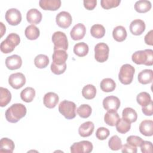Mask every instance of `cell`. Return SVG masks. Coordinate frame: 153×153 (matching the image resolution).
<instances>
[{
  "mask_svg": "<svg viewBox=\"0 0 153 153\" xmlns=\"http://www.w3.org/2000/svg\"><path fill=\"white\" fill-rule=\"evenodd\" d=\"M27 109L22 103H14L9 107L5 112L6 120L12 123L18 122L26 114Z\"/></svg>",
  "mask_w": 153,
  "mask_h": 153,
  "instance_id": "6da1fadb",
  "label": "cell"
},
{
  "mask_svg": "<svg viewBox=\"0 0 153 153\" xmlns=\"http://www.w3.org/2000/svg\"><path fill=\"white\" fill-rule=\"evenodd\" d=\"M132 61L137 65L152 66L153 64V50L146 49L134 52L131 56Z\"/></svg>",
  "mask_w": 153,
  "mask_h": 153,
  "instance_id": "7a4b0ae2",
  "label": "cell"
},
{
  "mask_svg": "<svg viewBox=\"0 0 153 153\" xmlns=\"http://www.w3.org/2000/svg\"><path fill=\"white\" fill-rule=\"evenodd\" d=\"M20 42V38L19 35L15 33H11L1 43V51L5 54L11 53L14 50L15 47L19 44Z\"/></svg>",
  "mask_w": 153,
  "mask_h": 153,
  "instance_id": "3957f363",
  "label": "cell"
},
{
  "mask_svg": "<svg viewBox=\"0 0 153 153\" xmlns=\"http://www.w3.org/2000/svg\"><path fill=\"white\" fill-rule=\"evenodd\" d=\"M76 107L74 102L66 100L62 101L59 105V112L66 119H73L76 116Z\"/></svg>",
  "mask_w": 153,
  "mask_h": 153,
  "instance_id": "277c9868",
  "label": "cell"
},
{
  "mask_svg": "<svg viewBox=\"0 0 153 153\" xmlns=\"http://www.w3.org/2000/svg\"><path fill=\"white\" fill-rule=\"evenodd\" d=\"M135 69L130 64L123 65L120 70L118 74V79L120 81L124 84H130L133 79V75L134 74Z\"/></svg>",
  "mask_w": 153,
  "mask_h": 153,
  "instance_id": "5b68a950",
  "label": "cell"
},
{
  "mask_svg": "<svg viewBox=\"0 0 153 153\" xmlns=\"http://www.w3.org/2000/svg\"><path fill=\"white\" fill-rule=\"evenodd\" d=\"M52 41L54 44V50H66L68 48V41L66 34L61 31L55 32L52 35Z\"/></svg>",
  "mask_w": 153,
  "mask_h": 153,
  "instance_id": "8992f818",
  "label": "cell"
},
{
  "mask_svg": "<svg viewBox=\"0 0 153 153\" xmlns=\"http://www.w3.org/2000/svg\"><path fill=\"white\" fill-rule=\"evenodd\" d=\"M109 48L104 42H100L94 47V58L98 62L103 63L106 61L109 56Z\"/></svg>",
  "mask_w": 153,
  "mask_h": 153,
  "instance_id": "52a82bcc",
  "label": "cell"
},
{
  "mask_svg": "<svg viewBox=\"0 0 153 153\" xmlns=\"http://www.w3.org/2000/svg\"><path fill=\"white\" fill-rule=\"evenodd\" d=\"M93 146L91 142L88 140H82L74 143L71 146L72 153H89L93 150Z\"/></svg>",
  "mask_w": 153,
  "mask_h": 153,
  "instance_id": "ba28073f",
  "label": "cell"
},
{
  "mask_svg": "<svg viewBox=\"0 0 153 153\" xmlns=\"http://www.w3.org/2000/svg\"><path fill=\"white\" fill-rule=\"evenodd\" d=\"M8 83L14 89L22 88L26 83L25 75L20 72L12 74L8 78Z\"/></svg>",
  "mask_w": 153,
  "mask_h": 153,
  "instance_id": "9c48e42d",
  "label": "cell"
},
{
  "mask_svg": "<svg viewBox=\"0 0 153 153\" xmlns=\"http://www.w3.org/2000/svg\"><path fill=\"white\" fill-rule=\"evenodd\" d=\"M5 19L10 25L16 26L22 21L21 13L16 8H10L6 11Z\"/></svg>",
  "mask_w": 153,
  "mask_h": 153,
  "instance_id": "30bf717a",
  "label": "cell"
},
{
  "mask_svg": "<svg viewBox=\"0 0 153 153\" xmlns=\"http://www.w3.org/2000/svg\"><path fill=\"white\" fill-rule=\"evenodd\" d=\"M120 103V99L115 96H107L103 100V106L107 111H117Z\"/></svg>",
  "mask_w": 153,
  "mask_h": 153,
  "instance_id": "8fae6325",
  "label": "cell"
},
{
  "mask_svg": "<svg viewBox=\"0 0 153 153\" xmlns=\"http://www.w3.org/2000/svg\"><path fill=\"white\" fill-rule=\"evenodd\" d=\"M56 22L57 25L63 29L69 27L72 22L71 15L67 11H61L56 17Z\"/></svg>",
  "mask_w": 153,
  "mask_h": 153,
  "instance_id": "7c38bea8",
  "label": "cell"
},
{
  "mask_svg": "<svg viewBox=\"0 0 153 153\" xmlns=\"http://www.w3.org/2000/svg\"><path fill=\"white\" fill-rule=\"evenodd\" d=\"M85 26L82 23H78L75 25L71 29L70 35L73 40L76 41L82 39L85 36Z\"/></svg>",
  "mask_w": 153,
  "mask_h": 153,
  "instance_id": "4fadbf2b",
  "label": "cell"
},
{
  "mask_svg": "<svg viewBox=\"0 0 153 153\" xmlns=\"http://www.w3.org/2000/svg\"><path fill=\"white\" fill-rule=\"evenodd\" d=\"M22 65V60L20 56L14 54L8 56L5 59V65L7 68L10 70H15L19 69Z\"/></svg>",
  "mask_w": 153,
  "mask_h": 153,
  "instance_id": "5bb4252c",
  "label": "cell"
},
{
  "mask_svg": "<svg viewBox=\"0 0 153 153\" xmlns=\"http://www.w3.org/2000/svg\"><path fill=\"white\" fill-rule=\"evenodd\" d=\"M145 23L140 19L133 20L130 25V30L134 35H140L145 30Z\"/></svg>",
  "mask_w": 153,
  "mask_h": 153,
  "instance_id": "9a60e30c",
  "label": "cell"
},
{
  "mask_svg": "<svg viewBox=\"0 0 153 153\" xmlns=\"http://www.w3.org/2000/svg\"><path fill=\"white\" fill-rule=\"evenodd\" d=\"M39 6L44 10L56 11L61 6L60 0H40Z\"/></svg>",
  "mask_w": 153,
  "mask_h": 153,
  "instance_id": "2e32d148",
  "label": "cell"
},
{
  "mask_svg": "<svg viewBox=\"0 0 153 153\" xmlns=\"http://www.w3.org/2000/svg\"><path fill=\"white\" fill-rule=\"evenodd\" d=\"M59 98V96L54 92H48L44 96L43 98V102L44 105L48 108H54L58 102Z\"/></svg>",
  "mask_w": 153,
  "mask_h": 153,
  "instance_id": "e0dca14e",
  "label": "cell"
},
{
  "mask_svg": "<svg viewBox=\"0 0 153 153\" xmlns=\"http://www.w3.org/2000/svg\"><path fill=\"white\" fill-rule=\"evenodd\" d=\"M26 19L31 24H38L42 20V14L36 8H31L27 12Z\"/></svg>",
  "mask_w": 153,
  "mask_h": 153,
  "instance_id": "ac0fdd59",
  "label": "cell"
},
{
  "mask_svg": "<svg viewBox=\"0 0 153 153\" xmlns=\"http://www.w3.org/2000/svg\"><path fill=\"white\" fill-rule=\"evenodd\" d=\"M94 125L91 121H86L82 123L78 128L79 134L83 137L90 136L93 132Z\"/></svg>",
  "mask_w": 153,
  "mask_h": 153,
  "instance_id": "d6986e66",
  "label": "cell"
},
{
  "mask_svg": "<svg viewBox=\"0 0 153 153\" xmlns=\"http://www.w3.org/2000/svg\"><path fill=\"white\" fill-rule=\"evenodd\" d=\"M139 131L144 136H151L153 134V121L146 120L142 121L139 125Z\"/></svg>",
  "mask_w": 153,
  "mask_h": 153,
  "instance_id": "ffe728a7",
  "label": "cell"
},
{
  "mask_svg": "<svg viewBox=\"0 0 153 153\" xmlns=\"http://www.w3.org/2000/svg\"><path fill=\"white\" fill-rule=\"evenodd\" d=\"M138 81L142 84L151 83L153 81V71L152 69H144L140 71L137 76Z\"/></svg>",
  "mask_w": 153,
  "mask_h": 153,
  "instance_id": "44dd1931",
  "label": "cell"
},
{
  "mask_svg": "<svg viewBox=\"0 0 153 153\" xmlns=\"http://www.w3.org/2000/svg\"><path fill=\"white\" fill-rule=\"evenodd\" d=\"M52 59L53 62L56 65H62L66 63L68 59V54L66 51L63 50H54Z\"/></svg>",
  "mask_w": 153,
  "mask_h": 153,
  "instance_id": "7402d4cb",
  "label": "cell"
},
{
  "mask_svg": "<svg viewBox=\"0 0 153 153\" xmlns=\"http://www.w3.org/2000/svg\"><path fill=\"white\" fill-rule=\"evenodd\" d=\"M15 145L14 142L7 138L3 137L0 141V152L12 153L14 149Z\"/></svg>",
  "mask_w": 153,
  "mask_h": 153,
  "instance_id": "603a6c76",
  "label": "cell"
},
{
  "mask_svg": "<svg viewBox=\"0 0 153 153\" xmlns=\"http://www.w3.org/2000/svg\"><path fill=\"white\" fill-rule=\"evenodd\" d=\"M127 33L124 27L123 26H117L112 31V36L114 39L118 42L124 41L127 37Z\"/></svg>",
  "mask_w": 153,
  "mask_h": 153,
  "instance_id": "cb8c5ba5",
  "label": "cell"
},
{
  "mask_svg": "<svg viewBox=\"0 0 153 153\" xmlns=\"http://www.w3.org/2000/svg\"><path fill=\"white\" fill-rule=\"evenodd\" d=\"M123 118L126 120L130 123H134L137 120V114L134 109L131 108H126L123 109L122 112Z\"/></svg>",
  "mask_w": 153,
  "mask_h": 153,
  "instance_id": "d4e9b609",
  "label": "cell"
},
{
  "mask_svg": "<svg viewBox=\"0 0 153 153\" xmlns=\"http://www.w3.org/2000/svg\"><path fill=\"white\" fill-rule=\"evenodd\" d=\"M120 119V116L117 111H108L104 116L105 123L110 126H115Z\"/></svg>",
  "mask_w": 153,
  "mask_h": 153,
  "instance_id": "484cf974",
  "label": "cell"
},
{
  "mask_svg": "<svg viewBox=\"0 0 153 153\" xmlns=\"http://www.w3.org/2000/svg\"><path fill=\"white\" fill-rule=\"evenodd\" d=\"M25 34L26 37L30 40L36 39L40 34L39 29L34 25H30L26 27Z\"/></svg>",
  "mask_w": 153,
  "mask_h": 153,
  "instance_id": "4316f807",
  "label": "cell"
},
{
  "mask_svg": "<svg viewBox=\"0 0 153 153\" xmlns=\"http://www.w3.org/2000/svg\"><path fill=\"white\" fill-rule=\"evenodd\" d=\"M35 96V90L33 88L27 87L23 89L20 93V97L25 102H31Z\"/></svg>",
  "mask_w": 153,
  "mask_h": 153,
  "instance_id": "83f0119b",
  "label": "cell"
},
{
  "mask_svg": "<svg viewBox=\"0 0 153 153\" xmlns=\"http://www.w3.org/2000/svg\"><path fill=\"white\" fill-rule=\"evenodd\" d=\"M88 45L84 42L76 43L74 47V53L79 57H84L86 56L88 53Z\"/></svg>",
  "mask_w": 153,
  "mask_h": 153,
  "instance_id": "f1b7e54d",
  "label": "cell"
},
{
  "mask_svg": "<svg viewBox=\"0 0 153 153\" xmlns=\"http://www.w3.org/2000/svg\"><path fill=\"white\" fill-rule=\"evenodd\" d=\"M100 88L104 92H111L114 91L116 87L115 81L109 78H106L102 80L100 84Z\"/></svg>",
  "mask_w": 153,
  "mask_h": 153,
  "instance_id": "f546056e",
  "label": "cell"
},
{
  "mask_svg": "<svg viewBox=\"0 0 153 153\" xmlns=\"http://www.w3.org/2000/svg\"><path fill=\"white\" fill-rule=\"evenodd\" d=\"M11 94L6 88L0 87V106L4 107L7 106L11 101Z\"/></svg>",
  "mask_w": 153,
  "mask_h": 153,
  "instance_id": "4dcf8cb0",
  "label": "cell"
},
{
  "mask_svg": "<svg viewBox=\"0 0 153 153\" xmlns=\"http://www.w3.org/2000/svg\"><path fill=\"white\" fill-rule=\"evenodd\" d=\"M151 3L149 1L140 0L136 2L134 4L135 10L140 13H146L151 8Z\"/></svg>",
  "mask_w": 153,
  "mask_h": 153,
  "instance_id": "1f68e13d",
  "label": "cell"
},
{
  "mask_svg": "<svg viewBox=\"0 0 153 153\" xmlns=\"http://www.w3.org/2000/svg\"><path fill=\"white\" fill-rule=\"evenodd\" d=\"M96 94V88L92 84H87L85 85L82 90V95L88 100L94 98Z\"/></svg>",
  "mask_w": 153,
  "mask_h": 153,
  "instance_id": "d6a6232c",
  "label": "cell"
},
{
  "mask_svg": "<svg viewBox=\"0 0 153 153\" xmlns=\"http://www.w3.org/2000/svg\"><path fill=\"white\" fill-rule=\"evenodd\" d=\"M90 33L95 38H102L105 35V29L104 26L100 24H95L91 26Z\"/></svg>",
  "mask_w": 153,
  "mask_h": 153,
  "instance_id": "836d02e7",
  "label": "cell"
},
{
  "mask_svg": "<svg viewBox=\"0 0 153 153\" xmlns=\"http://www.w3.org/2000/svg\"><path fill=\"white\" fill-rule=\"evenodd\" d=\"M49 59L47 55L40 54L36 56L34 59V64L38 68L42 69L48 66Z\"/></svg>",
  "mask_w": 153,
  "mask_h": 153,
  "instance_id": "e575fe53",
  "label": "cell"
},
{
  "mask_svg": "<svg viewBox=\"0 0 153 153\" xmlns=\"http://www.w3.org/2000/svg\"><path fill=\"white\" fill-rule=\"evenodd\" d=\"M115 126L117 131L122 134L128 132L131 128V123H128L123 118H120Z\"/></svg>",
  "mask_w": 153,
  "mask_h": 153,
  "instance_id": "d590c367",
  "label": "cell"
},
{
  "mask_svg": "<svg viewBox=\"0 0 153 153\" xmlns=\"http://www.w3.org/2000/svg\"><path fill=\"white\" fill-rule=\"evenodd\" d=\"M108 146L112 151H118L121 149L122 142L121 139L117 136H112L108 141Z\"/></svg>",
  "mask_w": 153,
  "mask_h": 153,
  "instance_id": "8d00e7d4",
  "label": "cell"
},
{
  "mask_svg": "<svg viewBox=\"0 0 153 153\" xmlns=\"http://www.w3.org/2000/svg\"><path fill=\"white\" fill-rule=\"evenodd\" d=\"M137 102L142 106H145L148 105L151 101L150 94L145 91L140 92L136 97Z\"/></svg>",
  "mask_w": 153,
  "mask_h": 153,
  "instance_id": "74e56055",
  "label": "cell"
},
{
  "mask_svg": "<svg viewBox=\"0 0 153 153\" xmlns=\"http://www.w3.org/2000/svg\"><path fill=\"white\" fill-rule=\"evenodd\" d=\"M76 111L80 117L87 118L91 115L92 109L90 105L87 104H82L78 108Z\"/></svg>",
  "mask_w": 153,
  "mask_h": 153,
  "instance_id": "f35d334b",
  "label": "cell"
},
{
  "mask_svg": "<svg viewBox=\"0 0 153 153\" xmlns=\"http://www.w3.org/2000/svg\"><path fill=\"white\" fill-rule=\"evenodd\" d=\"M121 2L120 0H101L100 4L102 8L108 10L118 7Z\"/></svg>",
  "mask_w": 153,
  "mask_h": 153,
  "instance_id": "ab89813d",
  "label": "cell"
},
{
  "mask_svg": "<svg viewBox=\"0 0 153 153\" xmlns=\"http://www.w3.org/2000/svg\"><path fill=\"white\" fill-rule=\"evenodd\" d=\"M51 71L52 72L56 75H60L63 74L66 69V63L62 64V65H56L53 62H52L51 65Z\"/></svg>",
  "mask_w": 153,
  "mask_h": 153,
  "instance_id": "60d3db41",
  "label": "cell"
},
{
  "mask_svg": "<svg viewBox=\"0 0 153 153\" xmlns=\"http://www.w3.org/2000/svg\"><path fill=\"white\" fill-rule=\"evenodd\" d=\"M109 135V130L105 127H101L97 129L96 132V136L99 140H105Z\"/></svg>",
  "mask_w": 153,
  "mask_h": 153,
  "instance_id": "b9f144b4",
  "label": "cell"
},
{
  "mask_svg": "<svg viewBox=\"0 0 153 153\" xmlns=\"http://www.w3.org/2000/svg\"><path fill=\"white\" fill-rule=\"evenodd\" d=\"M126 141H127V143H129L133 146L137 147V146H140L141 145L143 140L139 136L131 135V136H128L127 138Z\"/></svg>",
  "mask_w": 153,
  "mask_h": 153,
  "instance_id": "7bdbcfd3",
  "label": "cell"
},
{
  "mask_svg": "<svg viewBox=\"0 0 153 153\" xmlns=\"http://www.w3.org/2000/svg\"><path fill=\"white\" fill-rule=\"evenodd\" d=\"M140 149L143 153H152V144L149 141H143L141 144Z\"/></svg>",
  "mask_w": 153,
  "mask_h": 153,
  "instance_id": "ee69618b",
  "label": "cell"
},
{
  "mask_svg": "<svg viewBox=\"0 0 153 153\" xmlns=\"http://www.w3.org/2000/svg\"><path fill=\"white\" fill-rule=\"evenodd\" d=\"M142 112L146 116H151L153 114V103L151 100L150 103L146 106H142Z\"/></svg>",
  "mask_w": 153,
  "mask_h": 153,
  "instance_id": "f6af8a7d",
  "label": "cell"
},
{
  "mask_svg": "<svg viewBox=\"0 0 153 153\" xmlns=\"http://www.w3.org/2000/svg\"><path fill=\"white\" fill-rule=\"evenodd\" d=\"M137 147L133 146L129 143L124 144L121 147V151L123 152H131V153H136L137 152Z\"/></svg>",
  "mask_w": 153,
  "mask_h": 153,
  "instance_id": "bcb514c9",
  "label": "cell"
},
{
  "mask_svg": "<svg viewBox=\"0 0 153 153\" xmlns=\"http://www.w3.org/2000/svg\"><path fill=\"white\" fill-rule=\"evenodd\" d=\"M84 7L88 10H93L97 4L96 0H84L83 1Z\"/></svg>",
  "mask_w": 153,
  "mask_h": 153,
  "instance_id": "7dc6e473",
  "label": "cell"
},
{
  "mask_svg": "<svg viewBox=\"0 0 153 153\" xmlns=\"http://www.w3.org/2000/svg\"><path fill=\"white\" fill-rule=\"evenodd\" d=\"M145 42L146 44L149 45H153V40H152V30H151L148 32L146 35L145 36Z\"/></svg>",
  "mask_w": 153,
  "mask_h": 153,
  "instance_id": "c3c4849f",
  "label": "cell"
},
{
  "mask_svg": "<svg viewBox=\"0 0 153 153\" xmlns=\"http://www.w3.org/2000/svg\"><path fill=\"white\" fill-rule=\"evenodd\" d=\"M0 25H1V36H3V35L4 34V33H5V31H6V28H5V26L4 25L3 23L2 22H1L0 23Z\"/></svg>",
  "mask_w": 153,
  "mask_h": 153,
  "instance_id": "681fc988",
  "label": "cell"
}]
</instances>
